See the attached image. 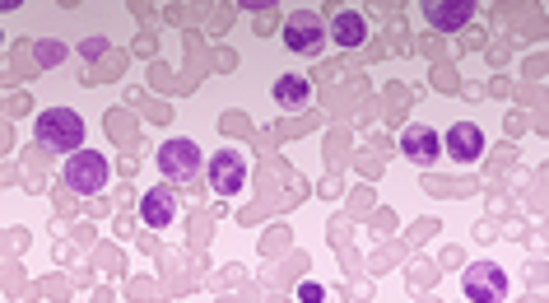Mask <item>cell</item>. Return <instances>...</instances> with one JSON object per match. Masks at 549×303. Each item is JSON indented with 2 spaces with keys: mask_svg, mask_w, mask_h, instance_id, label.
I'll list each match as a JSON object with an SVG mask.
<instances>
[{
  "mask_svg": "<svg viewBox=\"0 0 549 303\" xmlns=\"http://www.w3.org/2000/svg\"><path fill=\"white\" fill-rule=\"evenodd\" d=\"M42 150H56V154H70L84 145V117L70 108H47L38 112V126H33Z\"/></svg>",
  "mask_w": 549,
  "mask_h": 303,
  "instance_id": "obj_1",
  "label": "cell"
},
{
  "mask_svg": "<svg viewBox=\"0 0 549 303\" xmlns=\"http://www.w3.org/2000/svg\"><path fill=\"white\" fill-rule=\"evenodd\" d=\"M66 187L70 192H80V196H94L108 187V159L98 150H70L66 154Z\"/></svg>",
  "mask_w": 549,
  "mask_h": 303,
  "instance_id": "obj_2",
  "label": "cell"
},
{
  "mask_svg": "<svg viewBox=\"0 0 549 303\" xmlns=\"http://www.w3.org/2000/svg\"><path fill=\"white\" fill-rule=\"evenodd\" d=\"M154 159H159V173L168 182H191L196 173H201V145H196V140H187V136L163 140Z\"/></svg>",
  "mask_w": 549,
  "mask_h": 303,
  "instance_id": "obj_3",
  "label": "cell"
},
{
  "mask_svg": "<svg viewBox=\"0 0 549 303\" xmlns=\"http://www.w3.org/2000/svg\"><path fill=\"white\" fill-rule=\"evenodd\" d=\"M284 47L289 52H298V56H317L326 47V19L322 14H312V10H298V14H289L284 19Z\"/></svg>",
  "mask_w": 549,
  "mask_h": 303,
  "instance_id": "obj_4",
  "label": "cell"
},
{
  "mask_svg": "<svg viewBox=\"0 0 549 303\" xmlns=\"http://www.w3.org/2000/svg\"><path fill=\"white\" fill-rule=\"evenodd\" d=\"M205 178H210V192L219 196H238L247 187V159L238 150H219L210 164H205Z\"/></svg>",
  "mask_w": 549,
  "mask_h": 303,
  "instance_id": "obj_5",
  "label": "cell"
},
{
  "mask_svg": "<svg viewBox=\"0 0 549 303\" xmlns=\"http://www.w3.org/2000/svg\"><path fill=\"white\" fill-rule=\"evenodd\" d=\"M461 290H466V299H475V303L508 299V271H503V266H494V262L470 266L466 280H461Z\"/></svg>",
  "mask_w": 549,
  "mask_h": 303,
  "instance_id": "obj_6",
  "label": "cell"
},
{
  "mask_svg": "<svg viewBox=\"0 0 549 303\" xmlns=\"http://www.w3.org/2000/svg\"><path fill=\"white\" fill-rule=\"evenodd\" d=\"M401 154L415 168H433V164H438V154H442V136L433 131V126H424V122H410L401 131Z\"/></svg>",
  "mask_w": 549,
  "mask_h": 303,
  "instance_id": "obj_7",
  "label": "cell"
},
{
  "mask_svg": "<svg viewBox=\"0 0 549 303\" xmlns=\"http://www.w3.org/2000/svg\"><path fill=\"white\" fill-rule=\"evenodd\" d=\"M419 5H424V19H429L433 28L456 33V28H466L470 19H475V5H480V0H419Z\"/></svg>",
  "mask_w": 549,
  "mask_h": 303,
  "instance_id": "obj_8",
  "label": "cell"
},
{
  "mask_svg": "<svg viewBox=\"0 0 549 303\" xmlns=\"http://www.w3.org/2000/svg\"><path fill=\"white\" fill-rule=\"evenodd\" d=\"M442 150L452 154L456 164H475L484 154V131L475 122H456L452 131H447V140H442Z\"/></svg>",
  "mask_w": 549,
  "mask_h": 303,
  "instance_id": "obj_9",
  "label": "cell"
},
{
  "mask_svg": "<svg viewBox=\"0 0 549 303\" xmlns=\"http://www.w3.org/2000/svg\"><path fill=\"white\" fill-rule=\"evenodd\" d=\"M140 220H145L149 229H168V224L177 220V196H173V187H149V192L140 196Z\"/></svg>",
  "mask_w": 549,
  "mask_h": 303,
  "instance_id": "obj_10",
  "label": "cell"
},
{
  "mask_svg": "<svg viewBox=\"0 0 549 303\" xmlns=\"http://www.w3.org/2000/svg\"><path fill=\"white\" fill-rule=\"evenodd\" d=\"M326 38H335V47L354 52V47H363V38H368V24H363L359 10H335L331 24H326Z\"/></svg>",
  "mask_w": 549,
  "mask_h": 303,
  "instance_id": "obj_11",
  "label": "cell"
},
{
  "mask_svg": "<svg viewBox=\"0 0 549 303\" xmlns=\"http://www.w3.org/2000/svg\"><path fill=\"white\" fill-rule=\"evenodd\" d=\"M270 94H275V103H280L284 112H298V108H308L312 103V80L308 75H280Z\"/></svg>",
  "mask_w": 549,
  "mask_h": 303,
  "instance_id": "obj_12",
  "label": "cell"
},
{
  "mask_svg": "<svg viewBox=\"0 0 549 303\" xmlns=\"http://www.w3.org/2000/svg\"><path fill=\"white\" fill-rule=\"evenodd\" d=\"M38 61L42 66H56V61H66V47L61 42H38Z\"/></svg>",
  "mask_w": 549,
  "mask_h": 303,
  "instance_id": "obj_13",
  "label": "cell"
},
{
  "mask_svg": "<svg viewBox=\"0 0 549 303\" xmlns=\"http://www.w3.org/2000/svg\"><path fill=\"white\" fill-rule=\"evenodd\" d=\"M103 47H108L103 38H84V42H80V52H84V56H103Z\"/></svg>",
  "mask_w": 549,
  "mask_h": 303,
  "instance_id": "obj_14",
  "label": "cell"
},
{
  "mask_svg": "<svg viewBox=\"0 0 549 303\" xmlns=\"http://www.w3.org/2000/svg\"><path fill=\"white\" fill-rule=\"evenodd\" d=\"M303 303H322V285H317V280H308V285H303Z\"/></svg>",
  "mask_w": 549,
  "mask_h": 303,
  "instance_id": "obj_15",
  "label": "cell"
},
{
  "mask_svg": "<svg viewBox=\"0 0 549 303\" xmlns=\"http://www.w3.org/2000/svg\"><path fill=\"white\" fill-rule=\"evenodd\" d=\"M242 5H247V10H270L275 0H242Z\"/></svg>",
  "mask_w": 549,
  "mask_h": 303,
  "instance_id": "obj_16",
  "label": "cell"
},
{
  "mask_svg": "<svg viewBox=\"0 0 549 303\" xmlns=\"http://www.w3.org/2000/svg\"><path fill=\"white\" fill-rule=\"evenodd\" d=\"M19 5H24V0H0V10H19Z\"/></svg>",
  "mask_w": 549,
  "mask_h": 303,
  "instance_id": "obj_17",
  "label": "cell"
},
{
  "mask_svg": "<svg viewBox=\"0 0 549 303\" xmlns=\"http://www.w3.org/2000/svg\"><path fill=\"white\" fill-rule=\"evenodd\" d=\"M0 38H5V33H0Z\"/></svg>",
  "mask_w": 549,
  "mask_h": 303,
  "instance_id": "obj_18",
  "label": "cell"
}]
</instances>
